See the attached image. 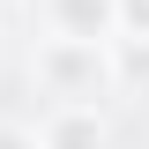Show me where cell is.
I'll list each match as a JSON object with an SVG mask.
<instances>
[{"label":"cell","instance_id":"cell-1","mask_svg":"<svg viewBox=\"0 0 149 149\" xmlns=\"http://www.w3.org/2000/svg\"><path fill=\"white\" fill-rule=\"evenodd\" d=\"M37 82L60 104H90L97 112V97L112 90V60H104V45H82V37H45L37 45Z\"/></svg>","mask_w":149,"mask_h":149},{"label":"cell","instance_id":"cell-2","mask_svg":"<svg viewBox=\"0 0 149 149\" xmlns=\"http://www.w3.org/2000/svg\"><path fill=\"white\" fill-rule=\"evenodd\" d=\"M37 149H104V119L90 104H60L45 119V134H37Z\"/></svg>","mask_w":149,"mask_h":149},{"label":"cell","instance_id":"cell-3","mask_svg":"<svg viewBox=\"0 0 149 149\" xmlns=\"http://www.w3.org/2000/svg\"><path fill=\"white\" fill-rule=\"evenodd\" d=\"M112 0H52V22H60V37H82V45H104V30H112Z\"/></svg>","mask_w":149,"mask_h":149},{"label":"cell","instance_id":"cell-4","mask_svg":"<svg viewBox=\"0 0 149 149\" xmlns=\"http://www.w3.org/2000/svg\"><path fill=\"white\" fill-rule=\"evenodd\" d=\"M119 22L134 30V45H149V0H119Z\"/></svg>","mask_w":149,"mask_h":149},{"label":"cell","instance_id":"cell-5","mask_svg":"<svg viewBox=\"0 0 149 149\" xmlns=\"http://www.w3.org/2000/svg\"><path fill=\"white\" fill-rule=\"evenodd\" d=\"M0 149H37V134H22V127H0Z\"/></svg>","mask_w":149,"mask_h":149}]
</instances>
